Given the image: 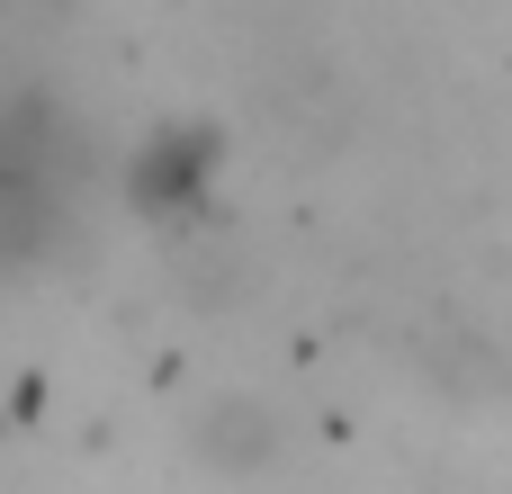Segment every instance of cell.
I'll return each instance as SVG.
<instances>
[{"label":"cell","instance_id":"obj_1","mask_svg":"<svg viewBox=\"0 0 512 494\" xmlns=\"http://www.w3.org/2000/svg\"><path fill=\"white\" fill-rule=\"evenodd\" d=\"M216 171H225V135L198 126V117H180V126H153V135L135 144L126 198H135L144 216H198L207 189H216Z\"/></svg>","mask_w":512,"mask_h":494},{"label":"cell","instance_id":"obj_2","mask_svg":"<svg viewBox=\"0 0 512 494\" xmlns=\"http://www.w3.org/2000/svg\"><path fill=\"white\" fill-rule=\"evenodd\" d=\"M279 450H288V432H279V414H270L261 396H207V405L189 414V459H198L207 477H225V486L279 468Z\"/></svg>","mask_w":512,"mask_h":494}]
</instances>
